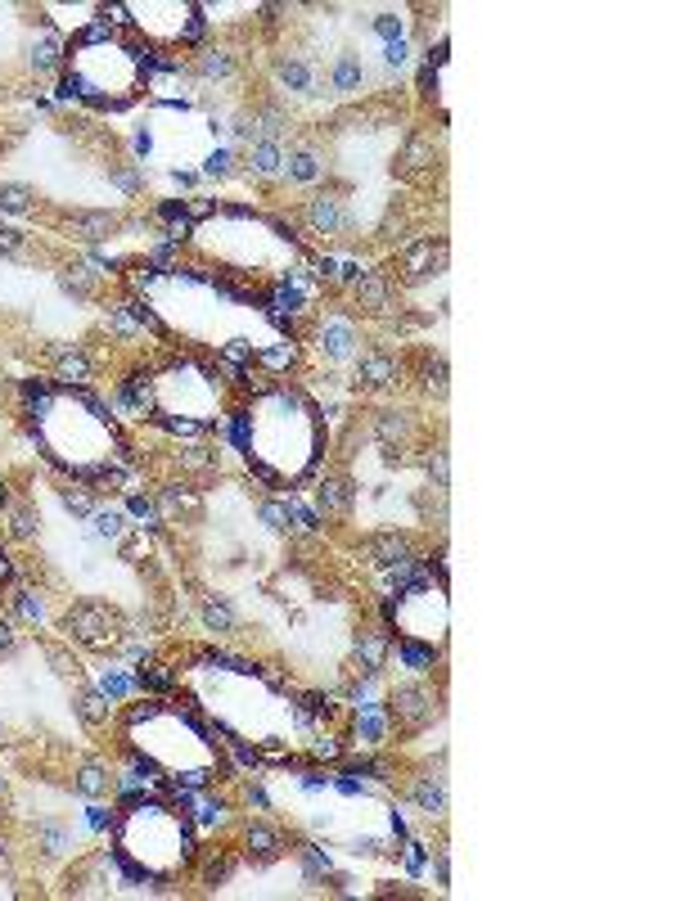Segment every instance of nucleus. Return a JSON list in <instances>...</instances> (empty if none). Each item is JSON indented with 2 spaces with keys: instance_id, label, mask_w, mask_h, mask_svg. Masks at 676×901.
Instances as JSON below:
<instances>
[{
  "instance_id": "obj_7",
  "label": "nucleus",
  "mask_w": 676,
  "mask_h": 901,
  "mask_svg": "<svg viewBox=\"0 0 676 901\" xmlns=\"http://www.w3.org/2000/svg\"><path fill=\"white\" fill-rule=\"evenodd\" d=\"M64 632L82 645H113L123 632H118V617H113L108 604H95V600H82L64 613Z\"/></svg>"
},
{
  "instance_id": "obj_14",
  "label": "nucleus",
  "mask_w": 676,
  "mask_h": 901,
  "mask_svg": "<svg viewBox=\"0 0 676 901\" xmlns=\"http://www.w3.org/2000/svg\"><path fill=\"white\" fill-rule=\"evenodd\" d=\"M10 577V569H6V559H0V582H6Z\"/></svg>"
},
{
  "instance_id": "obj_2",
  "label": "nucleus",
  "mask_w": 676,
  "mask_h": 901,
  "mask_svg": "<svg viewBox=\"0 0 676 901\" xmlns=\"http://www.w3.org/2000/svg\"><path fill=\"white\" fill-rule=\"evenodd\" d=\"M118 852L149 879H172L194 861L190 820L167 803H136L118 820Z\"/></svg>"
},
{
  "instance_id": "obj_9",
  "label": "nucleus",
  "mask_w": 676,
  "mask_h": 901,
  "mask_svg": "<svg viewBox=\"0 0 676 901\" xmlns=\"http://www.w3.org/2000/svg\"><path fill=\"white\" fill-rule=\"evenodd\" d=\"M244 842H249V857H257V861H271V857L285 852V838H279V829L266 820H253L244 829Z\"/></svg>"
},
{
  "instance_id": "obj_12",
  "label": "nucleus",
  "mask_w": 676,
  "mask_h": 901,
  "mask_svg": "<svg viewBox=\"0 0 676 901\" xmlns=\"http://www.w3.org/2000/svg\"><path fill=\"white\" fill-rule=\"evenodd\" d=\"M60 379H64V383H86V379H91V361H86L82 352H77V357H64Z\"/></svg>"
},
{
  "instance_id": "obj_8",
  "label": "nucleus",
  "mask_w": 676,
  "mask_h": 901,
  "mask_svg": "<svg viewBox=\"0 0 676 901\" xmlns=\"http://www.w3.org/2000/svg\"><path fill=\"white\" fill-rule=\"evenodd\" d=\"M392 717H398L406 730H420L424 721H433V690L420 681L398 686V695H392Z\"/></svg>"
},
{
  "instance_id": "obj_3",
  "label": "nucleus",
  "mask_w": 676,
  "mask_h": 901,
  "mask_svg": "<svg viewBox=\"0 0 676 901\" xmlns=\"http://www.w3.org/2000/svg\"><path fill=\"white\" fill-rule=\"evenodd\" d=\"M41 433L50 442V456L73 474H108L113 460H118L113 424H104V415L91 402L68 398V392H54L41 406Z\"/></svg>"
},
{
  "instance_id": "obj_5",
  "label": "nucleus",
  "mask_w": 676,
  "mask_h": 901,
  "mask_svg": "<svg viewBox=\"0 0 676 901\" xmlns=\"http://www.w3.org/2000/svg\"><path fill=\"white\" fill-rule=\"evenodd\" d=\"M140 77H145L140 54L108 32H86L68 50V91H77L99 108L131 104L140 91Z\"/></svg>"
},
{
  "instance_id": "obj_6",
  "label": "nucleus",
  "mask_w": 676,
  "mask_h": 901,
  "mask_svg": "<svg viewBox=\"0 0 676 901\" xmlns=\"http://www.w3.org/2000/svg\"><path fill=\"white\" fill-rule=\"evenodd\" d=\"M127 14H136L131 23L149 36V41H162V45H177V41H194L199 32V10L194 6H127Z\"/></svg>"
},
{
  "instance_id": "obj_10",
  "label": "nucleus",
  "mask_w": 676,
  "mask_h": 901,
  "mask_svg": "<svg viewBox=\"0 0 676 901\" xmlns=\"http://www.w3.org/2000/svg\"><path fill=\"white\" fill-rule=\"evenodd\" d=\"M348 500H352V487H348V483H325V487H320V510H325V515H344Z\"/></svg>"
},
{
  "instance_id": "obj_13",
  "label": "nucleus",
  "mask_w": 676,
  "mask_h": 901,
  "mask_svg": "<svg viewBox=\"0 0 676 901\" xmlns=\"http://www.w3.org/2000/svg\"><path fill=\"white\" fill-rule=\"evenodd\" d=\"M77 788H82V794H104L108 780H104V771H99V766H86V771L77 775Z\"/></svg>"
},
{
  "instance_id": "obj_4",
  "label": "nucleus",
  "mask_w": 676,
  "mask_h": 901,
  "mask_svg": "<svg viewBox=\"0 0 676 901\" xmlns=\"http://www.w3.org/2000/svg\"><path fill=\"white\" fill-rule=\"evenodd\" d=\"M127 725H131V735H136L140 757L158 762L162 771H172V775H181L190 784H208L212 780L216 753H212V744L203 740V730L190 717L167 712L162 703H145V708H131Z\"/></svg>"
},
{
  "instance_id": "obj_11",
  "label": "nucleus",
  "mask_w": 676,
  "mask_h": 901,
  "mask_svg": "<svg viewBox=\"0 0 676 901\" xmlns=\"http://www.w3.org/2000/svg\"><path fill=\"white\" fill-rule=\"evenodd\" d=\"M392 374H398V365H392L388 357H366V361H361V379H366V383H374V388H379V383H388Z\"/></svg>"
},
{
  "instance_id": "obj_1",
  "label": "nucleus",
  "mask_w": 676,
  "mask_h": 901,
  "mask_svg": "<svg viewBox=\"0 0 676 901\" xmlns=\"http://www.w3.org/2000/svg\"><path fill=\"white\" fill-rule=\"evenodd\" d=\"M249 456L257 460L262 478L294 483L320 456V420L303 392L266 388L249 411Z\"/></svg>"
}]
</instances>
